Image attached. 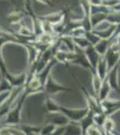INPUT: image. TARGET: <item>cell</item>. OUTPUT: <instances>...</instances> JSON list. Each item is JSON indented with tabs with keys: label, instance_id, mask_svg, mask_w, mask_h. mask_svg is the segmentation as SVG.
Listing matches in <instances>:
<instances>
[{
	"label": "cell",
	"instance_id": "6da1fadb",
	"mask_svg": "<svg viewBox=\"0 0 120 135\" xmlns=\"http://www.w3.org/2000/svg\"><path fill=\"white\" fill-rule=\"evenodd\" d=\"M45 105L49 113H62L63 114L65 115L67 118L70 120V122H75V123H79L81 120H82L86 116L89 111H90V108L88 106L85 108H82V109H71V108L64 107V106L58 104L56 102H54V100H52L49 97L46 98Z\"/></svg>",
	"mask_w": 120,
	"mask_h": 135
},
{
	"label": "cell",
	"instance_id": "7a4b0ae2",
	"mask_svg": "<svg viewBox=\"0 0 120 135\" xmlns=\"http://www.w3.org/2000/svg\"><path fill=\"white\" fill-rule=\"evenodd\" d=\"M46 123H52L56 125V127H61V126H66L70 123V120L67 118L65 115L62 113L55 112V113H49L45 119Z\"/></svg>",
	"mask_w": 120,
	"mask_h": 135
},
{
	"label": "cell",
	"instance_id": "3957f363",
	"mask_svg": "<svg viewBox=\"0 0 120 135\" xmlns=\"http://www.w3.org/2000/svg\"><path fill=\"white\" fill-rule=\"evenodd\" d=\"M62 135H82V128L79 123L70 122L66 126Z\"/></svg>",
	"mask_w": 120,
	"mask_h": 135
},
{
	"label": "cell",
	"instance_id": "277c9868",
	"mask_svg": "<svg viewBox=\"0 0 120 135\" xmlns=\"http://www.w3.org/2000/svg\"><path fill=\"white\" fill-rule=\"evenodd\" d=\"M81 128H82V135H87L86 134V130L88 129V127H90L91 125H92L94 123L93 122V113L92 111H89V113L87 114L86 116L84 117L82 120H81L79 122Z\"/></svg>",
	"mask_w": 120,
	"mask_h": 135
},
{
	"label": "cell",
	"instance_id": "5b68a950",
	"mask_svg": "<svg viewBox=\"0 0 120 135\" xmlns=\"http://www.w3.org/2000/svg\"><path fill=\"white\" fill-rule=\"evenodd\" d=\"M23 99L20 102V104L17 105L15 110L8 117V122L11 123H20L22 118V109H23Z\"/></svg>",
	"mask_w": 120,
	"mask_h": 135
},
{
	"label": "cell",
	"instance_id": "8992f818",
	"mask_svg": "<svg viewBox=\"0 0 120 135\" xmlns=\"http://www.w3.org/2000/svg\"><path fill=\"white\" fill-rule=\"evenodd\" d=\"M101 130L103 131V132H113L116 130L115 122H114V120L111 118V116H107Z\"/></svg>",
	"mask_w": 120,
	"mask_h": 135
},
{
	"label": "cell",
	"instance_id": "52a82bcc",
	"mask_svg": "<svg viewBox=\"0 0 120 135\" xmlns=\"http://www.w3.org/2000/svg\"><path fill=\"white\" fill-rule=\"evenodd\" d=\"M47 89L49 93H56L58 92V91H62V90H68V89L63 88V86H60L59 85L56 84L53 80H49V83H48L47 86Z\"/></svg>",
	"mask_w": 120,
	"mask_h": 135
},
{
	"label": "cell",
	"instance_id": "ba28073f",
	"mask_svg": "<svg viewBox=\"0 0 120 135\" xmlns=\"http://www.w3.org/2000/svg\"><path fill=\"white\" fill-rule=\"evenodd\" d=\"M86 134L87 135H103V132L100 127H98L97 125L93 123L92 125H91L90 127H88V129L86 130Z\"/></svg>",
	"mask_w": 120,
	"mask_h": 135
},
{
	"label": "cell",
	"instance_id": "9c48e42d",
	"mask_svg": "<svg viewBox=\"0 0 120 135\" xmlns=\"http://www.w3.org/2000/svg\"><path fill=\"white\" fill-rule=\"evenodd\" d=\"M56 126L52 124V123H46L44 126H42L40 131V135H48L49 133H51L52 132H54L56 129Z\"/></svg>",
	"mask_w": 120,
	"mask_h": 135
},
{
	"label": "cell",
	"instance_id": "30bf717a",
	"mask_svg": "<svg viewBox=\"0 0 120 135\" xmlns=\"http://www.w3.org/2000/svg\"><path fill=\"white\" fill-rule=\"evenodd\" d=\"M65 129V126L58 127L55 131H54V132H52L51 133H49V134H48V135H62L63 133H64Z\"/></svg>",
	"mask_w": 120,
	"mask_h": 135
},
{
	"label": "cell",
	"instance_id": "8fae6325",
	"mask_svg": "<svg viewBox=\"0 0 120 135\" xmlns=\"http://www.w3.org/2000/svg\"><path fill=\"white\" fill-rule=\"evenodd\" d=\"M104 133L106 135H115L114 132H104Z\"/></svg>",
	"mask_w": 120,
	"mask_h": 135
},
{
	"label": "cell",
	"instance_id": "7c38bea8",
	"mask_svg": "<svg viewBox=\"0 0 120 135\" xmlns=\"http://www.w3.org/2000/svg\"><path fill=\"white\" fill-rule=\"evenodd\" d=\"M114 132V133H115V135H120V132H117V130H115V131H114V132Z\"/></svg>",
	"mask_w": 120,
	"mask_h": 135
}]
</instances>
